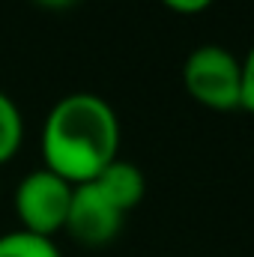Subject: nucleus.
I'll return each instance as SVG.
<instances>
[{"instance_id":"obj_10","label":"nucleus","mask_w":254,"mask_h":257,"mask_svg":"<svg viewBox=\"0 0 254 257\" xmlns=\"http://www.w3.org/2000/svg\"><path fill=\"white\" fill-rule=\"evenodd\" d=\"M33 3H39L42 9H66V6H72L75 0H33Z\"/></svg>"},{"instance_id":"obj_1","label":"nucleus","mask_w":254,"mask_h":257,"mask_svg":"<svg viewBox=\"0 0 254 257\" xmlns=\"http://www.w3.org/2000/svg\"><path fill=\"white\" fill-rule=\"evenodd\" d=\"M39 147L45 162L42 168L54 171L72 186L90 183L120 156L117 111L96 93H69L51 105Z\"/></svg>"},{"instance_id":"obj_4","label":"nucleus","mask_w":254,"mask_h":257,"mask_svg":"<svg viewBox=\"0 0 254 257\" xmlns=\"http://www.w3.org/2000/svg\"><path fill=\"white\" fill-rule=\"evenodd\" d=\"M123 218L126 215L93 183H81L72 192V203H69V215H66L63 230L72 239H78L81 245L99 248V245H108L120 233Z\"/></svg>"},{"instance_id":"obj_3","label":"nucleus","mask_w":254,"mask_h":257,"mask_svg":"<svg viewBox=\"0 0 254 257\" xmlns=\"http://www.w3.org/2000/svg\"><path fill=\"white\" fill-rule=\"evenodd\" d=\"M75 186L57 177L48 168L30 171L15 186V215L21 221V230H30L36 236H54L66 227L69 203H72Z\"/></svg>"},{"instance_id":"obj_8","label":"nucleus","mask_w":254,"mask_h":257,"mask_svg":"<svg viewBox=\"0 0 254 257\" xmlns=\"http://www.w3.org/2000/svg\"><path fill=\"white\" fill-rule=\"evenodd\" d=\"M242 111L254 114V45L248 48L245 60H242Z\"/></svg>"},{"instance_id":"obj_6","label":"nucleus","mask_w":254,"mask_h":257,"mask_svg":"<svg viewBox=\"0 0 254 257\" xmlns=\"http://www.w3.org/2000/svg\"><path fill=\"white\" fill-rule=\"evenodd\" d=\"M0 257H63L54 239L36 236L30 230H9L0 236Z\"/></svg>"},{"instance_id":"obj_2","label":"nucleus","mask_w":254,"mask_h":257,"mask_svg":"<svg viewBox=\"0 0 254 257\" xmlns=\"http://www.w3.org/2000/svg\"><path fill=\"white\" fill-rule=\"evenodd\" d=\"M183 87L209 111H236L242 105V63L221 45H200L183 63Z\"/></svg>"},{"instance_id":"obj_9","label":"nucleus","mask_w":254,"mask_h":257,"mask_svg":"<svg viewBox=\"0 0 254 257\" xmlns=\"http://www.w3.org/2000/svg\"><path fill=\"white\" fill-rule=\"evenodd\" d=\"M168 9L174 12H183V15H194V12H203L212 0H162Z\"/></svg>"},{"instance_id":"obj_5","label":"nucleus","mask_w":254,"mask_h":257,"mask_svg":"<svg viewBox=\"0 0 254 257\" xmlns=\"http://www.w3.org/2000/svg\"><path fill=\"white\" fill-rule=\"evenodd\" d=\"M90 183L105 194L123 215H126L129 209H135V206L141 203L144 192H147V180H144L141 168L132 165V162H126V159H120V156H117L111 165H105V168L99 171V177L90 180Z\"/></svg>"},{"instance_id":"obj_7","label":"nucleus","mask_w":254,"mask_h":257,"mask_svg":"<svg viewBox=\"0 0 254 257\" xmlns=\"http://www.w3.org/2000/svg\"><path fill=\"white\" fill-rule=\"evenodd\" d=\"M21 135H24V123H21V111L18 105L0 90V165L9 162L18 147H21Z\"/></svg>"}]
</instances>
